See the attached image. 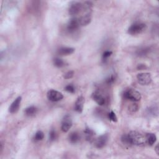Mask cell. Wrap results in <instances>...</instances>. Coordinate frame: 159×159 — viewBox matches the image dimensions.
Listing matches in <instances>:
<instances>
[{
    "instance_id": "cell-1",
    "label": "cell",
    "mask_w": 159,
    "mask_h": 159,
    "mask_svg": "<svg viewBox=\"0 0 159 159\" xmlns=\"http://www.w3.org/2000/svg\"><path fill=\"white\" fill-rule=\"evenodd\" d=\"M128 136L131 145L144 146L147 142L146 137L137 131H131L128 134Z\"/></svg>"
},
{
    "instance_id": "cell-2",
    "label": "cell",
    "mask_w": 159,
    "mask_h": 159,
    "mask_svg": "<svg viewBox=\"0 0 159 159\" xmlns=\"http://www.w3.org/2000/svg\"><path fill=\"white\" fill-rule=\"evenodd\" d=\"M123 95L125 98L134 102H139L142 98L141 93L137 90L134 89H129L126 90L124 91Z\"/></svg>"
},
{
    "instance_id": "cell-3",
    "label": "cell",
    "mask_w": 159,
    "mask_h": 159,
    "mask_svg": "<svg viewBox=\"0 0 159 159\" xmlns=\"http://www.w3.org/2000/svg\"><path fill=\"white\" fill-rule=\"evenodd\" d=\"M146 24L142 22H136L128 29V33L131 35H137L142 33L146 29Z\"/></svg>"
},
{
    "instance_id": "cell-4",
    "label": "cell",
    "mask_w": 159,
    "mask_h": 159,
    "mask_svg": "<svg viewBox=\"0 0 159 159\" xmlns=\"http://www.w3.org/2000/svg\"><path fill=\"white\" fill-rule=\"evenodd\" d=\"M81 11H82V3L78 1H71L70 3L69 12L70 15H77Z\"/></svg>"
},
{
    "instance_id": "cell-5",
    "label": "cell",
    "mask_w": 159,
    "mask_h": 159,
    "mask_svg": "<svg viewBox=\"0 0 159 159\" xmlns=\"http://www.w3.org/2000/svg\"><path fill=\"white\" fill-rule=\"evenodd\" d=\"M47 98L53 102H57L64 98V96L60 92L54 90H50L47 92Z\"/></svg>"
},
{
    "instance_id": "cell-6",
    "label": "cell",
    "mask_w": 159,
    "mask_h": 159,
    "mask_svg": "<svg viewBox=\"0 0 159 159\" xmlns=\"http://www.w3.org/2000/svg\"><path fill=\"white\" fill-rule=\"evenodd\" d=\"M137 78L142 85H148L152 82V77L149 73H139L137 75Z\"/></svg>"
},
{
    "instance_id": "cell-7",
    "label": "cell",
    "mask_w": 159,
    "mask_h": 159,
    "mask_svg": "<svg viewBox=\"0 0 159 159\" xmlns=\"http://www.w3.org/2000/svg\"><path fill=\"white\" fill-rule=\"evenodd\" d=\"M72 126V120L70 116L66 115L64 118L63 121L62 123L61 129L62 131L64 132H67L69 131V129Z\"/></svg>"
},
{
    "instance_id": "cell-8",
    "label": "cell",
    "mask_w": 159,
    "mask_h": 159,
    "mask_svg": "<svg viewBox=\"0 0 159 159\" xmlns=\"http://www.w3.org/2000/svg\"><path fill=\"white\" fill-rule=\"evenodd\" d=\"M108 140V134H103L102 136H99L95 142V147L98 148H103L106 144Z\"/></svg>"
},
{
    "instance_id": "cell-9",
    "label": "cell",
    "mask_w": 159,
    "mask_h": 159,
    "mask_svg": "<svg viewBox=\"0 0 159 159\" xmlns=\"http://www.w3.org/2000/svg\"><path fill=\"white\" fill-rule=\"evenodd\" d=\"M80 21L79 19L74 18L70 19L67 25V29L69 32H74L80 27Z\"/></svg>"
},
{
    "instance_id": "cell-10",
    "label": "cell",
    "mask_w": 159,
    "mask_h": 159,
    "mask_svg": "<svg viewBox=\"0 0 159 159\" xmlns=\"http://www.w3.org/2000/svg\"><path fill=\"white\" fill-rule=\"evenodd\" d=\"M22 97L21 96H18V97L14 101L13 103L11 104L10 107L9 108V111L12 114L16 113L19 110V106H20V104L21 103Z\"/></svg>"
},
{
    "instance_id": "cell-11",
    "label": "cell",
    "mask_w": 159,
    "mask_h": 159,
    "mask_svg": "<svg viewBox=\"0 0 159 159\" xmlns=\"http://www.w3.org/2000/svg\"><path fill=\"white\" fill-rule=\"evenodd\" d=\"M85 103V98L83 96H80L77 99L75 104V110L76 112L81 113L83 109V105Z\"/></svg>"
},
{
    "instance_id": "cell-12",
    "label": "cell",
    "mask_w": 159,
    "mask_h": 159,
    "mask_svg": "<svg viewBox=\"0 0 159 159\" xmlns=\"http://www.w3.org/2000/svg\"><path fill=\"white\" fill-rule=\"evenodd\" d=\"M91 18H92V17H91V13H86L85 15L79 18L80 26H85L88 25L91 21Z\"/></svg>"
},
{
    "instance_id": "cell-13",
    "label": "cell",
    "mask_w": 159,
    "mask_h": 159,
    "mask_svg": "<svg viewBox=\"0 0 159 159\" xmlns=\"http://www.w3.org/2000/svg\"><path fill=\"white\" fill-rule=\"evenodd\" d=\"M75 52V49L72 47H62L58 50V54L60 55H69Z\"/></svg>"
},
{
    "instance_id": "cell-14",
    "label": "cell",
    "mask_w": 159,
    "mask_h": 159,
    "mask_svg": "<svg viewBox=\"0 0 159 159\" xmlns=\"http://www.w3.org/2000/svg\"><path fill=\"white\" fill-rule=\"evenodd\" d=\"M92 98L96 103L100 106H102L105 103V99L103 96L98 92H95L93 94Z\"/></svg>"
},
{
    "instance_id": "cell-15",
    "label": "cell",
    "mask_w": 159,
    "mask_h": 159,
    "mask_svg": "<svg viewBox=\"0 0 159 159\" xmlns=\"http://www.w3.org/2000/svg\"><path fill=\"white\" fill-rule=\"evenodd\" d=\"M37 112V108L34 106H31L27 108L25 111V113L27 116L29 117H32L35 116Z\"/></svg>"
},
{
    "instance_id": "cell-16",
    "label": "cell",
    "mask_w": 159,
    "mask_h": 159,
    "mask_svg": "<svg viewBox=\"0 0 159 159\" xmlns=\"http://www.w3.org/2000/svg\"><path fill=\"white\" fill-rule=\"evenodd\" d=\"M80 135L78 132H73L70 133L69 136V140L71 144H76L80 141Z\"/></svg>"
},
{
    "instance_id": "cell-17",
    "label": "cell",
    "mask_w": 159,
    "mask_h": 159,
    "mask_svg": "<svg viewBox=\"0 0 159 159\" xmlns=\"http://www.w3.org/2000/svg\"><path fill=\"white\" fill-rule=\"evenodd\" d=\"M157 141V137L155 134L153 133H148L146 136V141L149 146H153Z\"/></svg>"
},
{
    "instance_id": "cell-18",
    "label": "cell",
    "mask_w": 159,
    "mask_h": 159,
    "mask_svg": "<svg viewBox=\"0 0 159 159\" xmlns=\"http://www.w3.org/2000/svg\"><path fill=\"white\" fill-rule=\"evenodd\" d=\"M93 7V3L91 1H85L82 3V11L90 13Z\"/></svg>"
},
{
    "instance_id": "cell-19",
    "label": "cell",
    "mask_w": 159,
    "mask_h": 159,
    "mask_svg": "<svg viewBox=\"0 0 159 159\" xmlns=\"http://www.w3.org/2000/svg\"><path fill=\"white\" fill-rule=\"evenodd\" d=\"M150 48L148 47H144L142 49H139L137 52V55L140 57H144L147 55L149 52H150Z\"/></svg>"
},
{
    "instance_id": "cell-20",
    "label": "cell",
    "mask_w": 159,
    "mask_h": 159,
    "mask_svg": "<svg viewBox=\"0 0 159 159\" xmlns=\"http://www.w3.org/2000/svg\"><path fill=\"white\" fill-rule=\"evenodd\" d=\"M54 65L58 68H61V67H63L65 65V63L63 60L60 59V58H55L54 59Z\"/></svg>"
},
{
    "instance_id": "cell-21",
    "label": "cell",
    "mask_w": 159,
    "mask_h": 159,
    "mask_svg": "<svg viewBox=\"0 0 159 159\" xmlns=\"http://www.w3.org/2000/svg\"><path fill=\"white\" fill-rule=\"evenodd\" d=\"M85 134H86V137L87 140H91V139L92 138V137L95 135V132L93 131L92 129H91L90 128H86L85 131Z\"/></svg>"
},
{
    "instance_id": "cell-22",
    "label": "cell",
    "mask_w": 159,
    "mask_h": 159,
    "mask_svg": "<svg viewBox=\"0 0 159 159\" xmlns=\"http://www.w3.org/2000/svg\"><path fill=\"white\" fill-rule=\"evenodd\" d=\"M44 134L42 131H38L34 136V140L37 141H42L44 139Z\"/></svg>"
},
{
    "instance_id": "cell-23",
    "label": "cell",
    "mask_w": 159,
    "mask_h": 159,
    "mask_svg": "<svg viewBox=\"0 0 159 159\" xmlns=\"http://www.w3.org/2000/svg\"><path fill=\"white\" fill-rule=\"evenodd\" d=\"M121 141L124 144H125V145H126V146H131V145L128 134H124L121 137Z\"/></svg>"
},
{
    "instance_id": "cell-24",
    "label": "cell",
    "mask_w": 159,
    "mask_h": 159,
    "mask_svg": "<svg viewBox=\"0 0 159 159\" xmlns=\"http://www.w3.org/2000/svg\"><path fill=\"white\" fill-rule=\"evenodd\" d=\"M108 118L110 121H111L114 123H116L118 121V118L113 111H111L108 114Z\"/></svg>"
},
{
    "instance_id": "cell-25",
    "label": "cell",
    "mask_w": 159,
    "mask_h": 159,
    "mask_svg": "<svg viewBox=\"0 0 159 159\" xmlns=\"http://www.w3.org/2000/svg\"><path fill=\"white\" fill-rule=\"evenodd\" d=\"M57 138V134L54 129H52L49 132V140L50 141H55Z\"/></svg>"
},
{
    "instance_id": "cell-26",
    "label": "cell",
    "mask_w": 159,
    "mask_h": 159,
    "mask_svg": "<svg viewBox=\"0 0 159 159\" xmlns=\"http://www.w3.org/2000/svg\"><path fill=\"white\" fill-rule=\"evenodd\" d=\"M65 90L67 91V92L70 93H75V87L71 85H69L66 86V87L65 88Z\"/></svg>"
},
{
    "instance_id": "cell-27",
    "label": "cell",
    "mask_w": 159,
    "mask_h": 159,
    "mask_svg": "<svg viewBox=\"0 0 159 159\" xmlns=\"http://www.w3.org/2000/svg\"><path fill=\"white\" fill-rule=\"evenodd\" d=\"M139 109V106L137 104H132L129 107V110L130 111H131L132 113H135Z\"/></svg>"
},
{
    "instance_id": "cell-28",
    "label": "cell",
    "mask_w": 159,
    "mask_h": 159,
    "mask_svg": "<svg viewBox=\"0 0 159 159\" xmlns=\"http://www.w3.org/2000/svg\"><path fill=\"white\" fill-rule=\"evenodd\" d=\"M74 72L73 71H69L68 72H67V73L64 75V77L65 79H70L72 77L74 76Z\"/></svg>"
},
{
    "instance_id": "cell-29",
    "label": "cell",
    "mask_w": 159,
    "mask_h": 159,
    "mask_svg": "<svg viewBox=\"0 0 159 159\" xmlns=\"http://www.w3.org/2000/svg\"><path fill=\"white\" fill-rule=\"evenodd\" d=\"M113 52L111 51H105L103 54V59H106L109 57L111 55Z\"/></svg>"
},
{
    "instance_id": "cell-30",
    "label": "cell",
    "mask_w": 159,
    "mask_h": 159,
    "mask_svg": "<svg viewBox=\"0 0 159 159\" xmlns=\"http://www.w3.org/2000/svg\"><path fill=\"white\" fill-rule=\"evenodd\" d=\"M115 80V76L114 75H111V76H109L108 78L106 79V83H108V84H110V83H112L114 82V81Z\"/></svg>"
},
{
    "instance_id": "cell-31",
    "label": "cell",
    "mask_w": 159,
    "mask_h": 159,
    "mask_svg": "<svg viewBox=\"0 0 159 159\" xmlns=\"http://www.w3.org/2000/svg\"><path fill=\"white\" fill-rule=\"evenodd\" d=\"M146 67L145 65H139L138 66V67H137V69L141 70H144V69H146Z\"/></svg>"
},
{
    "instance_id": "cell-32",
    "label": "cell",
    "mask_w": 159,
    "mask_h": 159,
    "mask_svg": "<svg viewBox=\"0 0 159 159\" xmlns=\"http://www.w3.org/2000/svg\"><path fill=\"white\" fill-rule=\"evenodd\" d=\"M155 152L157 154V155H159V148H158V145H157L156 147H155Z\"/></svg>"
}]
</instances>
